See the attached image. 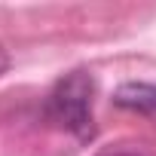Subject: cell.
<instances>
[{"mask_svg":"<svg viewBox=\"0 0 156 156\" xmlns=\"http://www.w3.org/2000/svg\"><path fill=\"white\" fill-rule=\"evenodd\" d=\"M113 101L119 107H126V110L156 116V86L153 83H122L116 89Z\"/></svg>","mask_w":156,"mask_h":156,"instance_id":"obj_2","label":"cell"},{"mask_svg":"<svg viewBox=\"0 0 156 156\" xmlns=\"http://www.w3.org/2000/svg\"><path fill=\"white\" fill-rule=\"evenodd\" d=\"M116 156H138V153H116Z\"/></svg>","mask_w":156,"mask_h":156,"instance_id":"obj_4","label":"cell"},{"mask_svg":"<svg viewBox=\"0 0 156 156\" xmlns=\"http://www.w3.org/2000/svg\"><path fill=\"white\" fill-rule=\"evenodd\" d=\"M92 95H95V83L86 70H73L64 80L55 83V89L46 98V116L73 132L76 138H89L92 135Z\"/></svg>","mask_w":156,"mask_h":156,"instance_id":"obj_1","label":"cell"},{"mask_svg":"<svg viewBox=\"0 0 156 156\" xmlns=\"http://www.w3.org/2000/svg\"><path fill=\"white\" fill-rule=\"evenodd\" d=\"M6 67H9V55H6V49L0 46V76L6 73Z\"/></svg>","mask_w":156,"mask_h":156,"instance_id":"obj_3","label":"cell"}]
</instances>
